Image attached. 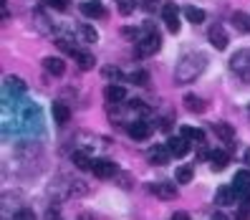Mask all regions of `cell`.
<instances>
[{
    "label": "cell",
    "mask_w": 250,
    "mask_h": 220,
    "mask_svg": "<svg viewBox=\"0 0 250 220\" xmlns=\"http://www.w3.org/2000/svg\"><path fill=\"white\" fill-rule=\"evenodd\" d=\"M167 150H169L172 157H185V154L189 152V142H187L185 137H172V139L167 142Z\"/></svg>",
    "instance_id": "8fae6325"
},
{
    "label": "cell",
    "mask_w": 250,
    "mask_h": 220,
    "mask_svg": "<svg viewBox=\"0 0 250 220\" xmlns=\"http://www.w3.org/2000/svg\"><path fill=\"white\" fill-rule=\"evenodd\" d=\"M76 220H96L91 213H81V215H76Z\"/></svg>",
    "instance_id": "ab89813d"
},
{
    "label": "cell",
    "mask_w": 250,
    "mask_h": 220,
    "mask_svg": "<svg viewBox=\"0 0 250 220\" xmlns=\"http://www.w3.org/2000/svg\"><path fill=\"white\" fill-rule=\"evenodd\" d=\"M126 132H129V137L134 139V142H144V139H149V134H152V127L146 124L144 119H134L129 127H126Z\"/></svg>",
    "instance_id": "52a82bcc"
},
{
    "label": "cell",
    "mask_w": 250,
    "mask_h": 220,
    "mask_svg": "<svg viewBox=\"0 0 250 220\" xmlns=\"http://www.w3.org/2000/svg\"><path fill=\"white\" fill-rule=\"evenodd\" d=\"M192 177H195V170H192V165H182V167H177V172H174V180H177L180 185L192 182Z\"/></svg>",
    "instance_id": "7402d4cb"
},
{
    "label": "cell",
    "mask_w": 250,
    "mask_h": 220,
    "mask_svg": "<svg viewBox=\"0 0 250 220\" xmlns=\"http://www.w3.org/2000/svg\"><path fill=\"white\" fill-rule=\"evenodd\" d=\"M8 89H16V91H25V81L21 76H5Z\"/></svg>",
    "instance_id": "f1b7e54d"
},
{
    "label": "cell",
    "mask_w": 250,
    "mask_h": 220,
    "mask_svg": "<svg viewBox=\"0 0 250 220\" xmlns=\"http://www.w3.org/2000/svg\"><path fill=\"white\" fill-rule=\"evenodd\" d=\"M169 157H172V154H169L167 147L154 144L152 150H149V162H152V165H167V159H169Z\"/></svg>",
    "instance_id": "2e32d148"
},
{
    "label": "cell",
    "mask_w": 250,
    "mask_h": 220,
    "mask_svg": "<svg viewBox=\"0 0 250 220\" xmlns=\"http://www.w3.org/2000/svg\"><path fill=\"white\" fill-rule=\"evenodd\" d=\"M208 38H210V43H212V48H217V51H225V48H228V31H225L220 23H212V25H210Z\"/></svg>",
    "instance_id": "8992f818"
},
{
    "label": "cell",
    "mask_w": 250,
    "mask_h": 220,
    "mask_svg": "<svg viewBox=\"0 0 250 220\" xmlns=\"http://www.w3.org/2000/svg\"><path fill=\"white\" fill-rule=\"evenodd\" d=\"M46 5L53 8V10H61V13H63V10L68 8V0H46Z\"/></svg>",
    "instance_id": "836d02e7"
},
{
    "label": "cell",
    "mask_w": 250,
    "mask_h": 220,
    "mask_svg": "<svg viewBox=\"0 0 250 220\" xmlns=\"http://www.w3.org/2000/svg\"><path fill=\"white\" fill-rule=\"evenodd\" d=\"M13 220H36V213L31 208H23V210L16 213V218H13Z\"/></svg>",
    "instance_id": "d6a6232c"
},
{
    "label": "cell",
    "mask_w": 250,
    "mask_h": 220,
    "mask_svg": "<svg viewBox=\"0 0 250 220\" xmlns=\"http://www.w3.org/2000/svg\"><path fill=\"white\" fill-rule=\"evenodd\" d=\"M157 5H159V0H144V8L146 10H154Z\"/></svg>",
    "instance_id": "8d00e7d4"
},
{
    "label": "cell",
    "mask_w": 250,
    "mask_h": 220,
    "mask_svg": "<svg viewBox=\"0 0 250 220\" xmlns=\"http://www.w3.org/2000/svg\"><path fill=\"white\" fill-rule=\"evenodd\" d=\"M0 8H3V18H8V3L5 0H0Z\"/></svg>",
    "instance_id": "60d3db41"
},
{
    "label": "cell",
    "mask_w": 250,
    "mask_h": 220,
    "mask_svg": "<svg viewBox=\"0 0 250 220\" xmlns=\"http://www.w3.org/2000/svg\"><path fill=\"white\" fill-rule=\"evenodd\" d=\"M86 193H89V185L81 182V180H71V185H68V195L71 198H79V195H86Z\"/></svg>",
    "instance_id": "484cf974"
},
{
    "label": "cell",
    "mask_w": 250,
    "mask_h": 220,
    "mask_svg": "<svg viewBox=\"0 0 250 220\" xmlns=\"http://www.w3.org/2000/svg\"><path fill=\"white\" fill-rule=\"evenodd\" d=\"M46 220H61V210H58L56 205H53V208H48V213H46Z\"/></svg>",
    "instance_id": "d590c367"
},
{
    "label": "cell",
    "mask_w": 250,
    "mask_h": 220,
    "mask_svg": "<svg viewBox=\"0 0 250 220\" xmlns=\"http://www.w3.org/2000/svg\"><path fill=\"white\" fill-rule=\"evenodd\" d=\"M71 159H73V165H76L79 170H91L94 162H96V159H91L89 152H83V150H76V152L71 154Z\"/></svg>",
    "instance_id": "ac0fdd59"
},
{
    "label": "cell",
    "mask_w": 250,
    "mask_h": 220,
    "mask_svg": "<svg viewBox=\"0 0 250 220\" xmlns=\"http://www.w3.org/2000/svg\"><path fill=\"white\" fill-rule=\"evenodd\" d=\"M162 18H165V25L169 28L172 33L180 31V8L174 3H165V5H162Z\"/></svg>",
    "instance_id": "277c9868"
},
{
    "label": "cell",
    "mask_w": 250,
    "mask_h": 220,
    "mask_svg": "<svg viewBox=\"0 0 250 220\" xmlns=\"http://www.w3.org/2000/svg\"><path fill=\"white\" fill-rule=\"evenodd\" d=\"M144 28H146L149 33L142 36V38L137 41V53H139L142 58L157 53V51H159V46H162V36L154 31V25H152V23H144Z\"/></svg>",
    "instance_id": "7a4b0ae2"
},
{
    "label": "cell",
    "mask_w": 250,
    "mask_h": 220,
    "mask_svg": "<svg viewBox=\"0 0 250 220\" xmlns=\"http://www.w3.org/2000/svg\"><path fill=\"white\" fill-rule=\"evenodd\" d=\"M212 129H215V134H217L220 139H223V142H228V144H230V142H232V137H235L232 127H230V124H225V122H217Z\"/></svg>",
    "instance_id": "603a6c76"
},
{
    "label": "cell",
    "mask_w": 250,
    "mask_h": 220,
    "mask_svg": "<svg viewBox=\"0 0 250 220\" xmlns=\"http://www.w3.org/2000/svg\"><path fill=\"white\" fill-rule=\"evenodd\" d=\"M131 84H137V86H146V79H149V76H146V71H137V73H131Z\"/></svg>",
    "instance_id": "1f68e13d"
},
{
    "label": "cell",
    "mask_w": 250,
    "mask_h": 220,
    "mask_svg": "<svg viewBox=\"0 0 250 220\" xmlns=\"http://www.w3.org/2000/svg\"><path fill=\"white\" fill-rule=\"evenodd\" d=\"M205 66H208V58H205V53H187L180 58L177 68H174V81H177L180 86L182 84H189L202 76Z\"/></svg>",
    "instance_id": "6da1fadb"
},
{
    "label": "cell",
    "mask_w": 250,
    "mask_h": 220,
    "mask_svg": "<svg viewBox=\"0 0 250 220\" xmlns=\"http://www.w3.org/2000/svg\"><path fill=\"white\" fill-rule=\"evenodd\" d=\"M104 99L109 101V104H124L126 101V89L119 84H109L104 89Z\"/></svg>",
    "instance_id": "ba28073f"
},
{
    "label": "cell",
    "mask_w": 250,
    "mask_h": 220,
    "mask_svg": "<svg viewBox=\"0 0 250 220\" xmlns=\"http://www.w3.org/2000/svg\"><path fill=\"white\" fill-rule=\"evenodd\" d=\"M91 172H94V177H99V180H111L114 175L119 172V167H116L111 159H96Z\"/></svg>",
    "instance_id": "5b68a950"
},
{
    "label": "cell",
    "mask_w": 250,
    "mask_h": 220,
    "mask_svg": "<svg viewBox=\"0 0 250 220\" xmlns=\"http://www.w3.org/2000/svg\"><path fill=\"white\" fill-rule=\"evenodd\" d=\"M79 36H81V41H86V43H96V41H99V33L94 31L91 25H79Z\"/></svg>",
    "instance_id": "4316f807"
},
{
    "label": "cell",
    "mask_w": 250,
    "mask_h": 220,
    "mask_svg": "<svg viewBox=\"0 0 250 220\" xmlns=\"http://www.w3.org/2000/svg\"><path fill=\"white\" fill-rule=\"evenodd\" d=\"M185 109L192 111V114H202L205 109H208V104H205V99H200L195 94H187L185 96Z\"/></svg>",
    "instance_id": "e0dca14e"
},
{
    "label": "cell",
    "mask_w": 250,
    "mask_h": 220,
    "mask_svg": "<svg viewBox=\"0 0 250 220\" xmlns=\"http://www.w3.org/2000/svg\"><path fill=\"white\" fill-rule=\"evenodd\" d=\"M51 111H53V119H56V124H66V122L71 119V109L63 104V101H53Z\"/></svg>",
    "instance_id": "9a60e30c"
},
{
    "label": "cell",
    "mask_w": 250,
    "mask_h": 220,
    "mask_svg": "<svg viewBox=\"0 0 250 220\" xmlns=\"http://www.w3.org/2000/svg\"><path fill=\"white\" fill-rule=\"evenodd\" d=\"M185 18H187L189 23L200 25V23L205 21V10H202V8H195V5H187V8H185Z\"/></svg>",
    "instance_id": "d4e9b609"
},
{
    "label": "cell",
    "mask_w": 250,
    "mask_h": 220,
    "mask_svg": "<svg viewBox=\"0 0 250 220\" xmlns=\"http://www.w3.org/2000/svg\"><path fill=\"white\" fill-rule=\"evenodd\" d=\"M149 190H152V193H154L159 200H174V198H177V187H174V185H169V182H159V185H152Z\"/></svg>",
    "instance_id": "7c38bea8"
},
{
    "label": "cell",
    "mask_w": 250,
    "mask_h": 220,
    "mask_svg": "<svg viewBox=\"0 0 250 220\" xmlns=\"http://www.w3.org/2000/svg\"><path fill=\"white\" fill-rule=\"evenodd\" d=\"M131 185H134V180H131L129 175H122V187H131Z\"/></svg>",
    "instance_id": "74e56055"
},
{
    "label": "cell",
    "mask_w": 250,
    "mask_h": 220,
    "mask_svg": "<svg viewBox=\"0 0 250 220\" xmlns=\"http://www.w3.org/2000/svg\"><path fill=\"white\" fill-rule=\"evenodd\" d=\"M116 3H119V13H122V16H131L134 8H137L134 0H116Z\"/></svg>",
    "instance_id": "f546056e"
},
{
    "label": "cell",
    "mask_w": 250,
    "mask_h": 220,
    "mask_svg": "<svg viewBox=\"0 0 250 220\" xmlns=\"http://www.w3.org/2000/svg\"><path fill=\"white\" fill-rule=\"evenodd\" d=\"M81 13L86 18H106V8L99 3V0H89V3H81Z\"/></svg>",
    "instance_id": "30bf717a"
},
{
    "label": "cell",
    "mask_w": 250,
    "mask_h": 220,
    "mask_svg": "<svg viewBox=\"0 0 250 220\" xmlns=\"http://www.w3.org/2000/svg\"><path fill=\"white\" fill-rule=\"evenodd\" d=\"M101 76L109 79V81H116V79L122 76V71L116 68V66H104V68H101Z\"/></svg>",
    "instance_id": "4dcf8cb0"
},
{
    "label": "cell",
    "mask_w": 250,
    "mask_h": 220,
    "mask_svg": "<svg viewBox=\"0 0 250 220\" xmlns=\"http://www.w3.org/2000/svg\"><path fill=\"white\" fill-rule=\"evenodd\" d=\"M232 25L238 28L240 33H250V16L243 13V10H235L232 13Z\"/></svg>",
    "instance_id": "d6986e66"
},
{
    "label": "cell",
    "mask_w": 250,
    "mask_h": 220,
    "mask_svg": "<svg viewBox=\"0 0 250 220\" xmlns=\"http://www.w3.org/2000/svg\"><path fill=\"white\" fill-rule=\"evenodd\" d=\"M122 36H126V41H139V31L137 28H129V25L122 28Z\"/></svg>",
    "instance_id": "e575fe53"
},
{
    "label": "cell",
    "mask_w": 250,
    "mask_h": 220,
    "mask_svg": "<svg viewBox=\"0 0 250 220\" xmlns=\"http://www.w3.org/2000/svg\"><path fill=\"white\" fill-rule=\"evenodd\" d=\"M43 68H46L48 73H53V76H63V73H66V64H63V58H56V56L43 58Z\"/></svg>",
    "instance_id": "4fadbf2b"
},
{
    "label": "cell",
    "mask_w": 250,
    "mask_h": 220,
    "mask_svg": "<svg viewBox=\"0 0 250 220\" xmlns=\"http://www.w3.org/2000/svg\"><path fill=\"white\" fill-rule=\"evenodd\" d=\"M228 162H230V154L225 152V150H212L210 152V165H212V170H225L228 167Z\"/></svg>",
    "instance_id": "5bb4252c"
},
{
    "label": "cell",
    "mask_w": 250,
    "mask_h": 220,
    "mask_svg": "<svg viewBox=\"0 0 250 220\" xmlns=\"http://www.w3.org/2000/svg\"><path fill=\"white\" fill-rule=\"evenodd\" d=\"M73 58H76V64H79L81 71H91V68L96 66V58H94L91 53H86V51H79Z\"/></svg>",
    "instance_id": "ffe728a7"
},
{
    "label": "cell",
    "mask_w": 250,
    "mask_h": 220,
    "mask_svg": "<svg viewBox=\"0 0 250 220\" xmlns=\"http://www.w3.org/2000/svg\"><path fill=\"white\" fill-rule=\"evenodd\" d=\"M230 71L238 79H243L245 84H250V48H240L235 51L230 58Z\"/></svg>",
    "instance_id": "3957f363"
},
{
    "label": "cell",
    "mask_w": 250,
    "mask_h": 220,
    "mask_svg": "<svg viewBox=\"0 0 250 220\" xmlns=\"http://www.w3.org/2000/svg\"><path fill=\"white\" fill-rule=\"evenodd\" d=\"M182 137H185L187 142H197V144H202V142H205V132L197 129V127H182Z\"/></svg>",
    "instance_id": "cb8c5ba5"
},
{
    "label": "cell",
    "mask_w": 250,
    "mask_h": 220,
    "mask_svg": "<svg viewBox=\"0 0 250 220\" xmlns=\"http://www.w3.org/2000/svg\"><path fill=\"white\" fill-rule=\"evenodd\" d=\"M56 43H58V48H61V51H66V53H71V56H76V53L81 51V48H79L73 41H63V38H58Z\"/></svg>",
    "instance_id": "83f0119b"
},
{
    "label": "cell",
    "mask_w": 250,
    "mask_h": 220,
    "mask_svg": "<svg viewBox=\"0 0 250 220\" xmlns=\"http://www.w3.org/2000/svg\"><path fill=\"white\" fill-rule=\"evenodd\" d=\"M245 159H248V162H250V150H248V152H245Z\"/></svg>",
    "instance_id": "b9f144b4"
},
{
    "label": "cell",
    "mask_w": 250,
    "mask_h": 220,
    "mask_svg": "<svg viewBox=\"0 0 250 220\" xmlns=\"http://www.w3.org/2000/svg\"><path fill=\"white\" fill-rule=\"evenodd\" d=\"M235 198H240V195L235 193L232 187H220L215 200H217V205H232V202H235Z\"/></svg>",
    "instance_id": "44dd1931"
},
{
    "label": "cell",
    "mask_w": 250,
    "mask_h": 220,
    "mask_svg": "<svg viewBox=\"0 0 250 220\" xmlns=\"http://www.w3.org/2000/svg\"><path fill=\"white\" fill-rule=\"evenodd\" d=\"M232 190H235V193H238L240 198L250 195V172L240 170L238 175H235V180H232Z\"/></svg>",
    "instance_id": "9c48e42d"
},
{
    "label": "cell",
    "mask_w": 250,
    "mask_h": 220,
    "mask_svg": "<svg viewBox=\"0 0 250 220\" xmlns=\"http://www.w3.org/2000/svg\"><path fill=\"white\" fill-rule=\"evenodd\" d=\"M172 220H189V215H187L185 210H180V213H174V215H172Z\"/></svg>",
    "instance_id": "f35d334b"
}]
</instances>
